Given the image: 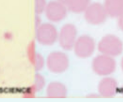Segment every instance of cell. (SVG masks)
<instances>
[{"label": "cell", "mask_w": 123, "mask_h": 102, "mask_svg": "<svg viewBox=\"0 0 123 102\" xmlns=\"http://www.w3.org/2000/svg\"><path fill=\"white\" fill-rule=\"evenodd\" d=\"M89 0H68L66 6L74 12L85 11L89 5Z\"/></svg>", "instance_id": "cell-12"}, {"label": "cell", "mask_w": 123, "mask_h": 102, "mask_svg": "<svg viewBox=\"0 0 123 102\" xmlns=\"http://www.w3.org/2000/svg\"><path fill=\"white\" fill-rule=\"evenodd\" d=\"M85 11L86 20L93 24H98L103 22L107 15L104 6L98 3L89 4Z\"/></svg>", "instance_id": "cell-6"}, {"label": "cell", "mask_w": 123, "mask_h": 102, "mask_svg": "<svg viewBox=\"0 0 123 102\" xmlns=\"http://www.w3.org/2000/svg\"><path fill=\"white\" fill-rule=\"evenodd\" d=\"M120 66H121V68L122 69V70L123 71V57H122L121 60V62H120Z\"/></svg>", "instance_id": "cell-15"}, {"label": "cell", "mask_w": 123, "mask_h": 102, "mask_svg": "<svg viewBox=\"0 0 123 102\" xmlns=\"http://www.w3.org/2000/svg\"><path fill=\"white\" fill-rule=\"evenodd\" d=\"M36 56V69L39 70L43 68L44 64V61L43 57L40 54H37Z\"/></svg>", "instance_id": "cell-13"}, {"label": "cell", "mask_w": 123, "mask_h": 102, "mask_svg": "<svg viewBox=\"0 0 123 102\" xmlns=\"http://www.w3.org/2000/svg\"><path fill=\"white\" fill-rule=\"evenodd\" d=\"M69 64V60L67 55L60 51L50 53L46 60L48 69L50 72L54 73H60L65 71L67 69Z\"/></svg>", "instance_id": "cell-3"}, {"label": "cell", "mask_w": 123, "mask_h": 102, "mask_svg": "<svg viewBox=\"0 0 123 102\" xmlns=\"http://www.w3.org/2000/svg\"><path fill=\"white\" fill-rule=\"evenodd\" d=\"M46 94L50 98H65L67 95L66 86L62 83L53 82L49 83L46 89Z\"/></svg>", "instance_id": "cell-10"}, {"label": "cell", "mask_w": 123, "mask_h": 102, "mask_svg": "<svg viewBox=\"0 0 123 102\" xmlns=\"http://www.w3.org/2000/svg\"><path fill=\"white\" fill-rule=\"evenodd\" d=\"M58 33L55 28L50 24H45L42 26L37 33L38 42L45 46L53 44L58 39Z\"/></svg>", "instance_id": "cell-7"}, {"label": "cell", "mask_w": 123, "mask_h": 102, "mask_svg": "<svg viewBox=\"0 0 123 102\" xmlns=\"http://www.w3.org/2000/svg\"><path fill=\"white\" fill-rule=\"evenodd\" d=\"M98 49L100 53L112 57L120 55L123 51L121 40L114 35H107L99 41Z\"/></svg>", "instance_id": "cell-1"}, {"label": "cell", "mask_w": 123, "mask_h": 102, "mask_svg": "<svg viewBox=\"0 0 123 102\" xmlns=\"http://www.w3.org/2000/svg\"><path fill=\"white\" fill-rule=\"evenodd\" d=\"M118 17H119V20H118L119 26L120 29L123 30V12Z\"/></svg>", "instance_id": "cell-14"}, {"label": "cell", "mask_w": 123, "mask_h": 102, "mask_svg": "<svg viewBox=\"0 0 123 102\" xmlns=\"http://www.w3.org/2000/svg\"><path fill=\"white\" fill-rule=\"evenodd\" d=\"M98 90L101 96L105 98L112 97L118 90L117 82L112 77L105 76L99 82Z\"/></svg>", "instance_id": "cell-8"}, {"label": "cell", "mask_w": 123, "mask_h": 102, "mask_svg": "<svg viewBox=\"0 0 123 102\" xmlns=\"http://www.w3.org/2000/svg\"><path fill=\"white\" fill-rule=\"evenodd\" d=\"M96 44L94 39L87 35H82L77 38L73 49L79 58H87L94 53Z\"/></svg>", "instance_id": "cell-4"}, {"label": "cell", "mask_w": 123, "mask_h": 102, "mask_svg": "<svg viewBox=\"0 0 123 102\" xmlns=\"http://www.w3.org/2000/svg\"><path fill=\"white\" fill-rule=\"evenodd\" d=\"M121 92H122V94H123V87H122V89H121Z\"/></svg>", "instance_id": "cell-16"}, {"label": "cell", "mask_w": 123, "mask_h": 102, "mask_svg": "<svg viewBox=\"0 0 123 102\" xmlns=\"http://www.w3.org/2000/svg\"><path fill=\"white\" fill-rule=\"evenodd\" d=\"M66 12V6L59 1L49 3L46 8L48 18L54 21H59L64 19Z\"/></svg>", "instance_id": "cell-9"}, {"label": "cell", "mask_w": 123, "mask_h": 102, "mask_svg": "<svg viewBox=\"0 0 123 102\" xmlns=\"http://www.w3.org/2000/svg\"><path fill=\"white\" fill-rule=\"evenodd\" d=\"M116 63L113 57L100 53L92 60V68L97 75L107 76L112 74L115 70Z\"/></svg>", "instance_id": "cell-2"}, {"label": "cell", "mask_w": 123, "mask_h": 102, "mask_svg": "<svg viewBox=\"0 0 123 102\" xmlns=\"http://www.w3.org/2000/svg\"><path fill=\"white\" fill-rule=\"evenodd\" d=\"M77 39L75 27L72 24H67L62 28L58 35V40L61 47L65 51L73 49Z\"/></svg>", "instance_id": "cell-5"}, {"label": "cell", "mask_w": 123, "mask_h": 102, "mask_svg": "<svg viewBox=\"0 0 123 102\" xmlns=\"http://www.w3.org/2000/svg\"><path fill=\"white\" fill-rule=\"evenodd\" d=\"M104 8L107 15L119 17L123 12V0H105Z\"/></svg>", "instance_id": "cell-11"}]
</instances>
